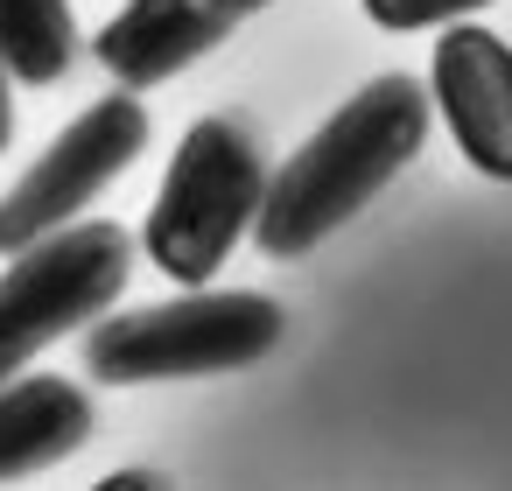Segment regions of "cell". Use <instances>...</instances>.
I'll return each instance as SVG.
<instances>
[{
	"mask_svg": "<svg viewBox=\"0 0 512 491\" xmlns=\"http://www.w3.org/2000/svg\"><path fill=\"white\" fill-rule=\"evenodd\" d=\"M127 274H134V232L113 218H78L8 253V267H0V386L29 372V358L50 351L57 337L106 316Z\"/></svg>",
	"mask_w": 512,
	"mask_h": 491,
	"instance_id": "obj_4",
	"label": "cell"
},
{
	"mask_svg": "<svg viewBox=\"0 0 512 491\" xmlns=\"http://www.w3.org/2000/svg\"><path fill=\"white\" fill-rule=\"evenodd\" d=\"M0 57L22 85H57L78 57L71 0H0Z\"/></svg>",
	"mask_w": 512,
	"mask_h": 491,
	"instance_id": "obj_9",
	"label": "cell"
},
{
	"mask_svg": "<svg viewBox=\"0 0 512 491\" xmlns=\"http://www.w3.org/2000/svg\"><path fill=\"white\" fill-rule=\"evenodd\" d=\"M428 99L442 106L463 162L491 183H512V43L477 22H449L428 64Z\"/></svg>",
	"mask_w": 512,
	"mask_h": 491,
	"instance_id": "obj_6",
	"label": "cell"
},
{
	"mask_svg": "<svg viewBox=\"0 0 512 491\" xmlns=\"http://www.w3.org/2000/svg\"><path fill=\"white\" fill-rule=\"evenodd\" d=\"M239 22L218 8V0H127V8L92 36L106 78H120L127 92L162 85L176 71H190L197 57H211Z\"/></svg>",
	"mask_w": 512,
	"mask_h": 491,
	"instance_id": "obj_7",
	"label": "cell"
},
{
	"mask_svg": "<svg viewBox=\"0 0 512 491\" xmlns=\"http://www.w3.org/2000/svg\"><path fill=\"white\" fill-rule=\"evenodd\" d=\"M92 435V400L71 379L50 372H15L0 386V484L36 477L64 456H78Z\"/></svg>",
	"mask_w": 512,
	"mask_h": 491,
	"instance_id": "obj_8",
	"label": "cell"
},
{
	"mask_svg": "<svg viewBox=\"0 0 512 491\" xmlns=\"http://www.w3.org/2000/svg\"><path fill=\"white\" fill-rule=\"evenodd\" d=\"M281 302L253 288H183L176 302H148L127 316L85 323V372L106 386H155V379H211L246 372L281 344Z\"/></svg>",
	"mask_w": 512,
	"mask_h": 491,
	"instance_id": "obj_2",
	"label": "cell"
},
{
	"mask_svg": "<svg viewBox=\"0 0 512 491\" xmlns=\"http://www.w3.org/2000/svg\"><path fill=\"white\" fill-rule=\"evenodd\" d=\"M169 477H155V470H113L106 477V491H162Z\"/></svg>",
	"mask_w": 512,
	"mask_h": 491,
	"instance_id": "obj_11",
	"label": "cell"
},
{
	"mask_svg": "<svg viewBox=\"0 0 512 491\" xmlns=\"http://www.w3.org/2000/svg\"><path fill=\"white\" fill-rule=\"evenodd\" d=\"M141 148H148V106L134 92H106L99 106H85L36 155V169L0 197V260L50 239V232H64V225H78V211L106 183H120Z\"/></svg>",
	"mask_w": 512,
	"mask_h": 491,
	"instance_id": "obj_5",
	"label": "cell"
},
{
	"mask_svg": "<svg viewBox=\"0 0 512 491\" xmlns=\"http://www.w3.org/2000/svg\"><path fill=\"white\" fill-rule=\"evenodd\" d=\"M8 78L15 71H8V57H0V148L15 141V92H8Z\"/></svg>",
	"mask_w": 512,
	"mask_h": 491,
	"instance_id": "obj_12",
	"label": "cell"
},
{
	"mask_svg": "<svg viewBox=\"0 0 512 491\" xmlns=\"http://www.w3.org/2000/svg\"><path fill=\"white\" fill-rule=\"evenodd\" d=\"M260 197H267V155H260L253 127L232 113H204L169 155L141 246L169 281L204 288L225 267V253L239 239H253Z\"/></svg>",
	"mask_w": 512,
	"mask_h": 491,
	"instance_id": "obj_3",
	"label": "cell"
},
{
	"mask_svg": "<svg viewBox=\"0 0 512 491\" xmlns=\"http://www.w3.org/2000/svg\"><path fill=\"white\" fill-rule=\"evenodd\" d=\"M218 8H225L232 22H246V15H260V8H267V0H218Z\"/></svg>",
	"mask_w": 512,
	"mask_h": 491,
	"instance_id": "obj_13",
	"label": "cell"
},
{
	"mask_svg": "<svg viewBox=\"0 0 512 491\" xmlns=\"http://www.w3.org/2000/svg\"><path fill=\"white\" fill-rule=\"evenodd\" d=\"M428 113L435 99L421 92V78L386 71L365 92H351L274 176L253 218V246L267 260H302L316 253L337 225H351L428 141Z\"/></svg>",
	"mask_w": 512,
	"mask_h": 491,
	"instance_id": "obj_1",
	"label": "cell"
},
{
	"mask_svg": "<svg viewBox=\"0 0 512 491\" xmlns=\"http://www.w3.org/2000/svg\"><path fill=\"white\" fill-rule=\"evenodd\" d=\"M365 22H379L386 36H414V29H449L477 8H491V0H358Z\"/></svg>",
	"mask_w": 512,
	"mask_h": 491,
	"instance_id": "obj_10",
	"label": "cell"
}]
</instances>
